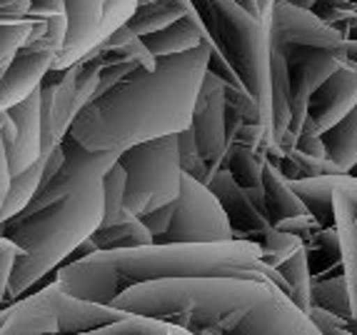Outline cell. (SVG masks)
I'll list each match as a JSON object with an SVG mask.
<instances>
[{
  "mask_svg": "<svg viewBox=\"0 0 357 335\" xmlns=\"http://www.w3.org/2000/svg\"><path fill=\"white\" fill-rule=\"evenodd\" d=\"M30 0H0V23H23L28 18Z\"/></svg>",
  "mask_w": 357,
  "mask_h": 335,
  "instance_id": "cell-39",
  "label": "cell"
},
{
  "mask_svg": "<svg viewBox=\"0 0 357 335\" xmlns=\"http://www.w3.org/2000/svg\"><path fill=\"white\" fill-rule=\"evenodd\" d=\"M295 150H300V153H305V156L328 158V150H325V143H322V138H320V131H317L315 123H312L310 118H305L303 128H300Z\"/></svg>",
  "mask_w": 357,
  "mask_h": 335,
  "instance_id": "cell-35",
  "label": "cell"
},
{
  "mask_svg": "<svg viewBox=\"0 0 357 335\" xmlns=\"http://www.w3.org/2000/svg\"><path fill=\"white\" fill-rule=\"evenodd\" d=\"M262 195H265V210H268V218L273 225L282 218L310 213L270 158H265V163H262Z\"/></svg>",
  "mask_w": 357,
  "mask_h": 335,
  "instance_id": "cell-20",
  "label": "cell"
},
{
  "mask_svg": "<svg viewBox=\"0 0 357 335\" xmlns=\"http://www.w3.org/2000/svg\"><path fill=\"white\" fill-rule=\"evenodd\" d=\"M262 163H265V150L235 143V140L227 143L225 168L243 188L262 186Z\"/></svg>",
  "mask_w": 357,
  "mask_h": 335,
  "instance_id": "cell-26",
  "label": "cell"
},
{
  "mask_svg": "<svg viewBox=\"0 0 357 335\" xmlns=\"http://www.w3.org/2000/svg\"><path fill=\"white\" fill-rule=\"evenodd\" d=\"M45 15H66V0H30L28 18L38 20Z\"/></svg>",
  "mask_w": 357,
  "mask_h": 335,
  "instance_id": "cell-40",
  "label": "cell"
},
{
  "mask_svg": "<svg viewBox=\"0 0 357 335\" xmlns=\"http://www.w3.org/2000/svg\"><path fill=\"white\" fill-rule=\"evenodd\" d=\"M20 248L13 243L10 238L0 235V303L8 298V281H10L13 263H15V255H18Z\"/></svg>",
  "mask_w": 357,
  "mask_h": 335,
  "instance_id": "cell-37",
  "label": "cell"
},
{
  "mask_svg": "<svg viewBox=\"0 0 357 335\" xmlns=\"http://www.w3.org/2000/svg\"><path fill=\"white\" fill-rule=\"evenodd\" d=\"M275 228L278 230H285V233H292L298 235L303 243H307L312 235H315V230H320V223L315 221V218L310 216V213H305V216H292V218H282V221L275 223Z\"/></svg>",
  "mask_w": 357,
  "mask_h": 335,
  "instance_id": "cell-36",
  "label": "cell"
},
{
  "mask_svg": "<svg viewBox=\"0 0 357 335\" xmlns=\"http://www.w3.org/2000/svg\"><path fill=\"white\" fill-rule=\"evenodd\" d=\"M345 53H347V60H355V63H357V38H347V40H345Z\"/></svg>",
  "mask_w": 357,
  "mask_h": 335,
  "instance_id": "cell-42",
  "label": "cell"
},
{
  "mask_svg": "<svg viewBox=\"0 0 357 335\" xmlns=\"http://www.w3.org/2000/svg\"><path fill=\"white\" fill-rule=\"evenodd\" d=\"M102 208V183H93L45 208L20 210L0 221V235L20 248L8 281V298H20L66 263V258L100 225Z\"/></svg>",
  "mask_w": 357,
  "mask_h": 335,
  "instance_id": "cell-4",
  "label": "cell"
},
{
  "mask_svg": "<svg viewBox=\"0 0 357 335\" xmlns=\"http://www.w3.org/2000/svg\"><path fill=\"white\" fill-rule=\"evenodd\" d=\"M6 113L15 123V143L6 148L8 168L13 175L40 158V90L36 88Z\"/></svg>",
  "mask_w": 357,
  "mask_h": 335,
  "instance_id": "cell-16",
  "label": "cell"
},
{
  "mask_svg": "<svg viewBox=\"0 0 357 335\" xmlns=\"http://www.w3.org/2000/svg\"><path fill=\"white\" fill-rule=\"evenodd\" d=\"M333 216L340 238V260L350 300L357 295V200L333 180Z\"/></svg>",
  "mask_w": 357,
  "mask_h": 335,
  "instance_id": "cell-18",
  "label": "cell"
},
{
  "mask_svg": "<svg viewBox=\"0 0 357 335\" xmlns=\"http://www.w3.org/2000/svg\"><path fill=\"white\" fill-rule=\"evenodd\" d=\"M205 186L215 193L218 203L225 210V216L232 228V238H248L257 243L262 230L273 225V223L268 221V216L255 208V203L250 200L248 191L232 178L227 168H220L218 173L210 175V180Z\"/></svg>",
  "mask_w": 357,
  "mask_h": 335,
  "instance_id": "cell-15",
  "label": "cell"
},
{
  "mask_svg": "<svg viewBox=\"0 0 357 335\" xmlns=\"http://www.w3.org/2000/svg\"><path fill=\"white\" fill-rule=\"evenodd\" d=\"M118 163L126 170V210L132 216L162 208L180 195L183 165L175 133L130 145Z\"/></svg>",
  "mask_w": 357,
  "mask_h": 335,
  "instance_id": "cell-6",
  "label": "cell"
},
{
  "mask_svg": "<svg viewBox=\"0 0 357 335\" xmlns=\"http://www.w3.org/2000/svg\"><path fill=\"white\" fill-rule=\"evenodd\" d=\"M347 333H355L357 335V313H352V315L347 318Z\"/></svg>",
  "mask_w": 357,
  "mask_h": 335,
  "instance_id": "cell-44",
  "label": "cell"
},
{
  "mask_svg": "<svg viewBox=\"0 0 357 335\" xmlns=\"http://www.w3.org/2000/svg\"><path fill=\"white\" fill-rule=\"evenodd\" d=\"M66 15H45L33 20L25 43L6 66H0V113L40 85L43 75L53 68L55 55L66 43Z\"/></svg>",
  "mask_w": 357,
  "mask_h": 335,
  "instance_id": "cell-7",
  "label": "cell"
},
{
  "mask_svg": "<svg viewBox=\"0 0 357 335\" xmlns=\"http://www.w3.org/2000/svg\"><path fill=\"white\" fill-rule=\"evenodd\" d=\"M90 240L96 243L98 251H115V248L150 246L153 233L145 228V223L140 218L132 216L123 223H113V225H98L93 230V235H90Z\"/></svg>",
  "mask_w": 357,
  "mask_h": 335,
  "instance_id": "cell-24",
  "label": "cell"
},
{
  "mask_svg": "<svg viewBox=\"0 0 357 335\" xmlns=\"http://www.w3.org/2000/svg\"><path fill=\"white\" fill-rule=\"evenodd\" d=\"M3 315H6V320L0 325V335L58 333V318H55L45 285L28 298H15L13 306L3 308Z\"/></svg>",
  "mask_w": 357,
  "mask_h": 335,
  "instance_id": "cell-17",
  "label": "cell"
},
{
  "mask_svg": "<svg viewBox=\"0 0 357 335\" xmlns=\"http://www.w3.org/2000/svg\"><path fill=\"white\" fill-rule=\"evenodd\" d=\"M33 20H23V23H0V66H6L8 60L15 55L28 38Z\"/></svg>",
  "mask_w": 357,
  "mask_h": 335,
  "instance_id": "cell-32",
  "label": "cell"
},
{
  "mask_svg": "<svg viewBox=\"0 0 357 335\" xmlns=\"http://www.w3.org/2000/svg\"><path fill=\"white\" fill-rule=\"evenodd\" d=\"M310 306H320L325 311H333L342 318H350L352 300H350L345 276L335 273V276L312 278V283H310Z\"/></svg>",
  "mask_w": 357,
  "mask_h": 335,
  "instance_id": "cell-28",
  "label": "cell"
},
{
  "mask_svg": "<svg viewBox=\"0 0 357 335\" xmlns=\"http://www.w3.org/2000/svg\"><path fill=\"white\" fill-rule=\"evenodd\" d=\"M280 288L243 276H195L145 281L120 290L110 306L126 313L165 318L188 333H238L243 318Z\"/></svg>",
  "mask_w": 357,
  "mask_h": 335,
  "instance_id": "cell-3",
  "label": "cell"
},
{
  "mask_svg": "<svg viewBox=\"0 0 357 335\" xmlns=\"http://www.w3.org/2000/svg\"><path fill=\"white\" fill-rule=\"evenodd\" d=\"M43 165H45V156L38 158L33 165L23 168L20 173L10 175V186H8L6 200H3V208H0V221L15 216L28 205V200L36 195L38 186H40V175H43Z\"/></svg>",
  "mask_w": 357,
  "mask_h": 335,
  "instance_id": "cell-25",
  "label": "cell"
},
{
  "mask_svg": "<svg viewBox=\"0 0 357 335\" xmlns=\"http://www.w3.org/2000/svg\"><path fill=\"white\" fill-rule=\"evenodd\" d=\"M135 8H137V0H105V13H102V38H105L110 30L120 28V25L126 23Z\"/></svg>",
  "mask_w": 357,
  "mask_h": 335,
  "instance_id": "cell-33",
  "label": "cell"
},
{
  "mask_svg": "<svg viewBox=\"0 0 357 335\" xmlns=\"http://www.w3.org/2000/svg\"><path fill=\"white\" fill-rule=\"evenodd\" d=\"M275 270L280 273L282 278L290 285V300L300 311L307 313L310 308V283H312V273H310V260H307V251L305 246H300L295 253L280 260L275 265Z\"/></svg>",
  "mask_w": 357,
  "mask_h": 335,
  "instance_id": "cell-27",
  "label": "cell"
},
{
  "mask_svg": "<svg viewBox=\"0 0 357 335\" xmlns=\"http://www.w3.org/2000/svg\"><path fill=\"white\" fill-rule=\"evenodd\" d=\"M282 3H290V6H298V8H307V10H312V6H315V0H282Z\"/></svg>",
  "mask_w": 357,
  "mask_h": 335,
  "instance_id": "cell-43",
  "label": "cell"
},
{
  "mask_svg": "<svg viewBox=\"0 0 357 335\" xmlns=\"http://www.w3.org/2000/svg\"><path fill=\"white\" fill-rule=\"evenodd\" d=\"M290 188L298 193V198L310 210V216L315 218L322 228L333 225V175H317V178H298L287 180Z\"/></svg>",
  "mask_w": 357,
  "mask_h": 335,
  "instance_id": "cell-23",
  "label": "cell"
},
{
  "mask_svg": "<svg viewBox=\"0 0 357 335\" xmlns=\"http://www.w3.org/2000/svg\"><path fill=\"white\" fill-rule=\"evenodd\" d=\"M352 313H357V295L352 298Z\"/></svg>",
  "mask_w": 357,
  "mask_h": 335,
  "instance_id": "cell-45",
  "label": "cell"
},
{
  "mask_svg": "<svg viewBox=\"0 0 357 335\" xmlns=\"http://www.w3.org/2000/svg\"><path fill=\"white\" fill-rule=\"evenodd\" d=\"M140 40H143V45L150 50L153 58H165V55H175V53H183V50L197 48V45H203L210 38L203 20L197 15L195 6H192L185 18L175 20V23L165 25L160 30H155V33H148Z\"/></svg>",
  "mask_w": 357,
  "mask_h": 335,
  "instance_id": "cell-19",
  "label": "cell"
},
{
  "mask_svg": "<svg viewBox=\"0 0 357 335\" xmlns=\"http://www.w3.org/2000/svg\"><path fill=\"white\" fill-rule=\"evenodd\" d=\"M178 135V153H180V165H183V173L192 175L195 180L200 183H208L210 180V168L208 163L200 158V150H197V143H195V135H192L190 126L183 128Z\"/></svg>",
  "mask_w": 357,
  "mask_h": 335,
  "instance_id": "cell-31",
  "label": "cell"
},
{
  "mask_svg": "<svg viewBox=\"0 0 357 335\" xmlns=\"http://www.w3.org/2000/svg\"><path fill=\"white\" fill-rule=\"evenodd\" d=\"M307 318L312 320V325H315L320 335L347 333V318L337 315V313H333V311H325V308H320V306H310Z\"/></svg>",
  "mask_w": 357,
  "mask_h": 335,
  "instance_id": "cell-34",
  "label": "cell"
},
{
  "mask_svg": "<svg viewBox=\"0 0 357 335\" xmlns=\"http://www.w3.org/2000/svg\"><path fill=\"white\" fill-rule=\"evenodd\" d=\"M320 138L325 143L330 161L342 173H350L352 165L357 163V105L345 118H340L335 126H330L328 131H322Z\"/></svg>",
  "mask_w": 357,
  "mask_h": 335,
  "instance_id": "cell-22",
  "label": "cell"
},
{
  "mask_svg": "<svg viewBox=\"0 0 357 335\" xmlns=\"http://www.w3.org/2000/svg\"><path fill=\"white\" fill-rule=\"evenodd\" d=\"M3 115H6V110L0 113V123H3ZM8 186H10V168H8L6 145H3V138H0V208H3V200H6Z\"/></svg>",
  "mask_w": 357,
  "mask_h": 335,
  "instance_id": "cell-41",
  "label": "cell"
},
{
  "mask_svg": "<svg viewBox=\"0 0 357 335\" xmlns=\"http://www.w3.org/2000/svg\"><path fill=\"white\" fill-rule=\"evenodd\" d=\"M213 43L155 58L88 100L70 123V135L88 150L123 153L143 140L180 133L190 126L192 105L208 70Z\"/></svg>",
  "mask_w": 357,
  "mask_h": 335,
  "instance_id": "cell-1",
  "label": "cell"
},
{
  "mask_svg": "<svg viewBox=\"0 0 357 335\" xmlns=\"http://www.w3.org/2000/svg\"><path fill=\"white\" fill-rule=\"evenodd\" d=\"M195 276H243L270 281L290 295V285L262 260L255 240L218 243H150L137 248L96 251L55 268V283L75 298L110 303L120 290L145 281Z\"/></svg>",
  "mask_w": 357,
  "mask_h": 335,
  "instance_id": "cell-2",
  "label": "cell"
},
{
  "mask_svg": "<svg viewBox=\"0 0 357 335\" xmlns=\"http://www.w3.org/2000/svg\"><path fill=\"white\" fill-rule=\"evenodd\" d=\"M40 156H48L70 131L75 108V68H50L40 85Z\"/></svg>",
  "mask_w": 357,
  "mask_h": 335,
  "instance_id": "cell-12",
  "label": "cell"
},
{
  "mask_svg": "<svg viewBox=\"0 0 357 335\" xmlns=\"http://www.w3.org/2000/svg\"><path fill=\"white\" fill-rule=\"evenodd\" d=\"M102 200H105V208H102L100 225H113L132 218V213L126 210V170L118 161L102 175Z\"/></svg>",
  "mask_w": 357,
  "mask_h": 335,
  "instance_id": "cell-29",
  "label": "cell"
},
{
  "mask_svg": "<svg viewBox=\"0 0 357 335\" xmlns=\"http://www.w3.org/2000/svg\"><path fill=\"white\" fill-rule=\"evenodd\" d=\"M190 8L192 0H150V3H137L132 15L123 25L130 30L132 36L143 38L148 33H155V30L185 18Z\"/></svg>",
  "mask_w": 357,
  "mask_h": 335,
  "instance_id": "cell-21",
  "label": "cell"
},
{
  "mask_svg": "<svg viewBox=\"0 0 357 335\" xmlns=\"http://www.w3.org/2000/svg\"><path fill=\"white\" fill-rule=\"evenodd\" d=\"M190 131L195 135L200 158L208 163L210 175L225 168V83L213 70H205L190 115Z\"/></svg>",
  "mask_w": 357,
  "mask_h": 335,
  "instance_id": "cell-9",
  "label": "cell"
},
{
  "mask_svg": "<svg viewBox=\"0 0 357 335\" xmlns=\"http://www.w3.org/2000/svg\"><path fill=\"white\" fill-rule=\"evenodd\" d=\"M173 208H175V200L173 203L162 205V208H155V210H150V213L137 216L145 223V228H148L150 233H153V243H158V238L167 230V225H170V216H173Z\"/></svg>",
  "mask_w": 357,
  "mask_h": 335,
  "instance_id": "cell-38",
  "label": "cell"
},
{
  "mask_svg": "<svg viewBox=\"0 0 357 335\" xmlns=\"http://www.w3.org/2000/svg\"><path fill=\"white\" fill-rule=\"evenodd\" d=\"M105 0H66V43L53 60V68H70L102 40Z\"/></svg>",
  "mask_w": 357,
  "mask_h": 335,
  "instance_id": "cell-13",
  "label": "cell"
},
{
  "mask_svg": "<svg viewBox=\"0 0 357 335\" xmlns=\"http://www.w3.org/2000/svg\"><path fill=\"white\" fill-rule=\"evenodd\" d=\"M98 333H105V335H185L188 330L178 323H170L165 318H155V315H140V313H128L126 318H120L115 323L105 325L100 328Z\"/></svg>",
  "mask_w": 357,
  "mask_h": 335,
  "instance_id": "cell-30",
  "label": "cell"
},
{
  "mask_svg": "<svg viewBox=\"0 0 357 335\" xmlns=\"http://www.w3.org/2000/svg\"><path fill=\"white\" fill-rule=\"evenodd\" d=\"M218 240H232V228L225 210L205 183L183 173L170 225L158 238V243H218Z\"/></svg>",
  "mask_w": 357,
  "mask_h": 335,
  "instance_id": "cell-8",
  "label": "cell"
},
{
  "mask_svg": "<svg viewBox=\"0 0 357 335\" xmlns=\"http://www.w3.org/2000/svg\"><path fill=\"white\" fill-rule=\"evenodd\" d=\"M213 48L238 73L270 131V25L238 0H192Z\"/></svg>",
  "mask_w": 357,
  "mask_h": 335,
  "instance_id": "cell-5",
  "label": "cell"
},
{
  "mask_svg": "<svg viewBox=\"0 0 357 335\" xmlns=\"http://www.w3.org/2000/svg\"><path fill=\"white\" fill-rule=\"evenodd\" d=\"M290 75V131L300 133L307 118V98L347 60L345 43L335 50L292 48L285 53Z\"/></svg>",
  "mask_w": 357,
  "mask_h": 335,
  "instance_id": "cell-10",
  "label": "cell"
},
{
  "mask_svg": "<svg viewBox=\"0 0 357 335\" xmlns=\"http://www.w3.org/2000/svg\"><path fill=\"white\" fill-rule=\"evenodd\" d=\"M345 43L342 33L330 23L320 20L307 8L290 6L275 0L270 13V48L287 53L292 48L335 50Z\"/></svg>",
  "mask_w": 357,
  "mask_h": 335,
  "instance_id": "cell-11",
  "label": "cell"
},
{
  "mask_svg": "<svg viewBox=\"0 0 357 335\" xmlns=\"http://www.w3.org/2000/svg\"><path fill=\"white\" fill-rule=\"evenodd\" d=\"M357 105V63L345 60L315 93L307 98V118L317 131H328Z\"/></svg>",
  "mask_w": 357,
  "mask_h": 335,
  "instance_id": "cell-14",
  "label": "cell"
}]
</instances>
